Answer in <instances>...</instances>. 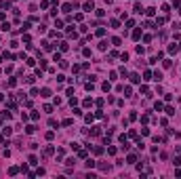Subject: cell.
I'll list each match as a JSON object with an SVG mask.
<instances>
[{"label": "cell", "instance_id": "1", "mask_svg": "<svg viewBox=\"0 0 181 179\" xmlns=\"http://www.w3.org/2000/svg\"><path fill=\"white\" fill-rule=\"evenodd\" d=\"M53 152H55V150H53V145H47V147H44V152H42V154H44V156H51Z\"/></svg>", "mask_w": 181, "mask_h": 179}, {"label": "cell", "instance_id": "2", "mask_svg": "<svg viewBox=\"0 0 181 179\" xmlns=\"http://www.w3.org/2000/svg\"><path fill=\"white\" fill-rule=\"evenodd\" d=\"M93 9H95V6H93V2H84V11H88V13H91Z\"/></svg>", "mask_w": 181, "mask_h": 179}, {"label": "cell", "instance_id": "3", "mask_svg": "<svg viewBox=\"0 0 181 179\" xmlns=\"http://www.w3.org/2000/svg\"><path fill=\"white\" fill-rule=\"evenodd\" d=\"M154 80H156V82H160V80H162V72H154Z\"/></svg>", "mask_w": 181, "mask_h": 179}, {"label": "cell", "instance_id": "4", "mask_svg": "<svg viewBox=\"0 0 181 179\" xmlns=\"http://www.w3.org/2000/svg\"><path fill=\"white\" fill-rule=\"evenodd\" d=\"M139 74H131V82H139Z\"/></svg>", "mask_w": 181, "mask_h": 179}, {"label": "cell", "instance_id": "5", "mask_svg": "<svg viewBox=\"0 0 181 179\" xmlns=\"http://www.w3.org/2000/svg\"><path fill=\"white\" fill-rule=\"evenodd\" d=\"M101 89H103V91H105V93H108V91H109V89H112V84H109V82H103V84H101Z\"/></svg>", "mask_w": 181, "mask_h": 179}, {"label": "cell", "instance_id": "6", "mask_svg": "<svg viewBox=\"0 0 181 179\" xmlns=\"http://www.w3.org/2000/svg\"><path fill=\"white\" fill-rule=\"evenodd\" d=\"M133 38H135V40H139V38H141V30H135L133 32Z\"/></svg>", "mask_w": 181, "mask_h": 179}, {"label": "cell", "instance_id": "7", "mask_svg": "<svg viewBox=\"0 0 181 179\" xmlns=\"http://www.w3.org/2000/svg\"><path fill=\"white\" fill-rule=\"evenodd\" d=\"M179 51V47H177V44H171V47H169V53H177Z\"/></svg>", "mask_w": 181, "mask_h": 179}, {"label": "cell", "instance_id": "8", "mask_svg": "<svg viewBox=\"0 0 181 179\" xmlns=\"http://www.w3.org/2000/svg\"><path fill=\"white\" fill-rule=\"evenodd\" d=\"M86 167H88V168L95 167V160H93V158H88V160H86Z\"/></svg>", "mask_w": 181, "mask_h": 179}, {"label": "cell", "instance_id": "9", "mask_svg": "<svg viewBox=\"0 0 181 179\" xmlns=\"http://www.w3.org/2000/svg\"><path fill=\"white\" fill-rule=\"evenodd\" d=\"M91 133H93V135H99V133H101V129H99V126H93V131H91Z\"/></svg>", "mask_w": 181, "mask_h": 179}, {"label": "cell", "instance_id": "10", "mask_svg": "<svg viewBox=\"0 0 181 179\" xmlns=\"http://www.w3.org/2000/svg\"><path fill=\"white\" fill-rule=\"evenodd\" d=\"M173 162H175V167H181V158H175Z\"/></svg>", "mask_w": 181, "mask_h": 179}]
</instances>
